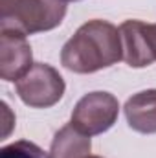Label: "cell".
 I'll list each match as a JSON object with an SVG mask.
<instances>
[{
	"mask_svg": "<svg viewBox=\"0 0 156 158\" xmlns=\"http://www.w3.org/2000/svg\"><path fill=\"white\" fill-rule=\"evenodd\" d=\"M64 2H79V0H64Z\"/></svg>",
	"mask_w": 156,
	"mask_h": 158,
	"instance_id": "11",
	"label": "cell"
},
{
	"mask_svg": "<svg viewBox=\"0 0 156 158\" xmlns=\"http://www.w3.org/2000/svg\"><path fill=\"white\" fill-rule=\"evenodd\" d=\"M123 61L132 68H145L156 63V24L125 20L119 26Z\"/></svg>",
	"mask_w": 156,
	"mask_h": 158,
	"instance_id": "5",
	"label": "cell"
},
{
	"mask_svg": "<svg viewBox=\"0 0 156 158\" xmlns=\"http://www.w3.org/2000/svg\"><path fill=\"white\" fill-rule=\"evenodd\" d=\"M86 158H103V156H94V155H88Z\"/></svg>",
	"mask_w": 156,
	"mask_h": 158,
	"instance_id": "10",
	"label": "cell"
},
{
	"mask_svg": "<svg viewBox=\"0 0 156 158\" xmlns=\"http://www.w3.org/2000/svg\"><path fill=\"white\" fill-rule=\"evenodd\" d=\"M33 66V52L26 35L11 30H0V77L18 81Z\"/></svg>",
	"mask_w": 156,
	"mask_h": 158,
	"instance_id": "6",
	"label": "cell"
},
{
	"mask_svg": "<svg viewBox=\"0 0 156 158\" xmlns=\"http://www.w3.org/2000/svg\"><path fill=\"white\" fill-rule=\"evenodd\" d=\"M121 59L123 44L119 28L101 19L79 26L61 50V64L74 74H94Z\"/></svg>",
	"mask_w": 156,
	"mask_h": 158,
	"instance_id": "1",
	"label": "cell"
},
{
	"mask_svg": "<svg viewBox=\"0 0 156 158\" xmlns=\"http://www.w3.org/2000/svg\"><path fill=\"white\" fill-rule=\"evenodd\" d=\"M90 151H92L90 136L83 134L72 123H68L55 132L48 158H86Z\"/></svg>",
	"mask_w": 156,
	"mask_h": 158,
	"instance_id": "8",
	"label": "cell"
},
{
	"mask_svg": "<svg viewBox=\"0 0 156 158\" xmlns=\"http://www.w3.org/2000/svg\"><path fill=\"white\" fill-rule=\"evenodd\" d=\"M127 123L140 134L156 132V88L142 90L130 96L123 107Z\"/></svg>",
	"mask_w": 156,
	"mask_h": 158,
	"instance_id": "7",
	"label": "cell"
},
{
	"mask_svg": "<svg viewBox=\"0 0 156 158\" xmlns=\"http://www.w3.org/2000/svg\"><path fill=\"white\" fill-rule=\"evenodd\" d=\"M66 15L64 0H0V30L22 35L57 28Z\"/></svg>",
	"mask_w": 156,
	"mask_h": 158,
	"instance_id": "2",
	"label": "cell"
},
{
	"mask_svg": "<svg viewBox=\"0 0 156 158\" xmlns=\"http://www.w3.org/2000/svg\"><path fill=\"white\" fill-rule=\"evenodd\" d=\"M119 116V101L110 92L84 94L74 107L72 125L86 136H97L114 127Z\"/></svg>",
	"mask_w": 156,
	"mask_h": 158,
	"instance_id": "4",
	"label": "cell"
},
{
	"mask_svg": "<svg viewBox=\"0 0 156 158\" xmlns=\"http://www.w3.org/2000/svg\"><path fill=\"white\" fill-rule=\"evenodd\" d=\"M0 158H48V155L37 143L28 142V140H18L2 147Z\"/></svg>",
	"mask_w": 156,
	"mask_h": 158,
	"instance_id": "9",
	"label": "cell"
},
{
	"mask_svg": "<svg viewBox=\"0 0 156 158\" xmlns=\"http://www.w3.org/2000/svg\"><path fill=\"white\" fill-rule=\"evenodd\" d=\"M20 101L31 109H50L57 105L66 90L63 76L46 63H33V66L15 83Z\"/></svg>",
	"mask_w": 156,
	"mask_h": 158,
	"instance_id": "3",
	"label": "cell"
}]
</instances>
